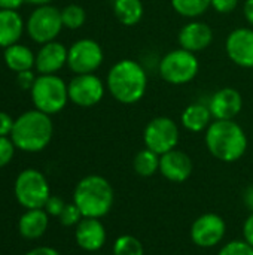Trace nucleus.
<instances>
[{"label": "nucleus", "mask_w": 253, "mask_h": 255, "mask_svg": "<svg viewBox=\"0 0 253 255\" xmlns=\"http://www.w3.org/2000/svg\"><path fill=\"white\" fill-rule=\"evenodd\" d=\"M106 87L116 102L122 105H134L146 94L148 75L142 64L124 58L115 63L109 70Z\"/></svg>", "instance_id": "nucleus-1"}, {"label": "nucleus", "mask_w": 253, "mask_h": 255, "mask_svg": "<svg viewBox=\"0 0 253 255\" xmlns=\"http://www.w3.org/2000/svg\"><path fill=\"white\" fill-rule=\"evenodd\" d=\"M204 140L209 152L222 163L239 161L248 149V136L234 120H213Z\"/></svg>", "instance_id": "nucleus-2"}, {"label": "nucleus", "mask_w": 253, "mask_h": 255, "mask_svg": "<svg viewBox=\"0 0 253 255\" xmlns=\"http://www.w3.org/2000/svg\"><path fill=\"white\" fill-rule=\"evenodd\" d=\"M52 136L54 124L51 115L33 109L24 112L15 120L9 137L19 151L40 152L51 143Z\"/></svg>", "instance_id": "nucleus-3"}, {"label": "nucleus", "mask_w": 253, "mask_h": 255, "mask_svg": "<svg viewBox=\"0 0 253 255\" xmlns=\"http://www.w3.org/2000/svg\"><path fill=\"white\" fill-rule=\"evenodd\" d=\"M113 202V187L101 175L84 176L73 190V203L79 208L84 218L101 220L112 211Z\"/></svg>", "instance_id": "nucleus-4"}, {"label": "nucleus", "mask_w": 253, "mask_h": 255, "mask_svg": "<svg viewBox=\"0 0 253 255\" xmlns=\"http://www.w3.org/2000/svg\"><path fill=\"white\" fill-rule=\"evenodd\" d=\"M30 91L34 108L48 115L61 112L69 102L67 84L57 75H39Z\"/></svg>", "instance_id": "nucleus-5"}, {"label": "nucleus", "mask_w": 253, "mask_h": 255, "mask_svg": "<svg viewBox=\"0 0 253 255\" xmlns=\"http://www.w3.org/2000/svg\"><path fill=\"white\" fill-rule=\"evenodd\" d=\"M13 196L24 209H43L51 197V187L40 170L25 169L13 182Z\"/></svg>", "instance_id": "nucleus-6"}, {"label": "nucleus", "mask_w": 253, "mask_h": 255, "mask_svg": "<svg viewBox=\"0 0 253 255\" xmlns=\"http://www.w3.org/2000/svg\"><path fill=\"white\" fill-rule=\"evenodd\" d=\"M161 78L171 85L189 84L200 72V63L194 52L183 48L167 52L158 66Z\"/></svg>", "instance_id": "nucleus-7"}, {"label": "nucleus", "mask_w": 253, "mask_h": 255, "mask_svg": "<svg viewBox=\"0 0 253 255\" xmlns=\"http://www.w3.org/2000/svg\"><path fill=\"white\" fill-rule=\"evenodd\" d=\"M179 139H180L179 126L176 124L174 120L169 117L152 118L143 130L145 146L157 152L158 155L176 149Z\"/></svg>", "instance_id": "nucleus-8"}, {"label": "nucleus", "mask_w": 253, "mask_h": 255, "mask_svg": "<svg viewBox=\"0 0 253 255\" xmlns=\"http://www.w3.org/2000/svg\"><path fill=\"white\" fill-rule=\"evenodd\" d=\"M63 27L64 25L61 19V10H58L51 4L37 6L31 12L25 24L28 36L36 43H42V45L55 40V37L60 34Z\"/></svg>", "instance_id": "nucleus-9"}, {"label": "nucleus", "mask_w": 253, "mask_h": 255, "mask_svg": "<svg viewBox=\"0 0 253 255\" xmlns=\"http://www.w3.org/2000/svg\"><path fill=\"white\" fill-rule=\"evenodd\" d=\"M103 60V48L92 39L76 40L67 52V66L76 75L94 73L101 66Z\"/></svg>", "instance_id": "nucleus-10"}, {"label": "nucleus", "mask_w": 253, "mask_h": 255, "mask_svg": "<svg viewBox=\"0 0 253 255\" xmlns=\"http://www.w3.org/2000/svg\"><path fill=\"white\" fill-rule=\"evenodd\" d=\"M69 100L79 108H92L98 105L106 93L103 81L94 73L76 75L69 84Z\"/></svg>", "instance_id": "nucleus-11"}, {"label": "nucleus", "mask_w": 253, "mask_h": 255, "mask_svg": "<svg viewBox=\"0 0 253 255\" xmlns=\"http://www.w3.org/2000/svg\"><path fill=\"white\" fill-rule=\"evenodd\" d=\"M227 235L225 220L213 212L200 215L191 226V241L198 248L210 250L218 247Z\"/></svg>", "instance_id": "nucleus-12"}, {"label": "nucleus", "mask_w": 253, "mask_h": 255, "mask_svg": "<svg viewBox=\"0 0 253 255\" xmlns=\"http://www.w3.org/2000/svg\"><path fill=\"white\" fill-rule=\"evenodd\" d=\"M230 60L245 69H253V28L240 27L233 30L225 43Z\"/></svg>", "instance_id": "nucleus-13"}, {"label": "nucleus", "mask_w": 253, "mask_h": 255, "mask_svg": "<svg viewBox=\"0 0 253 255\" xmlns=\"http://www.w3.org/2000/svg\"><path fill=\"white\" fill-rule=\"evenodd\" d=\"M194 172V163L191 157L180 151L171 149L160 155V173L170 182H185L191 178Z\"/></svg>", "instance_id": "nucleus-14"}, {"label": "nucleus", "mask_w": 253, "mask_h": 255, "mask_svg": "<svg viewBox=\"0 0 253 255\" xmlns=\"http://www.w3.org/2000/svg\"><path fill=\"white\" fill-rule=\"evenodd\" d=\"M75 241L81 250L86 253H97L106 245V227L98 218H82L75 227Z\"/></svg>", "instance_id": "nucleus-15"}, {"label": "nucleus", "mask_w": 253, "mask_h": 255, "mask_svg": "<svg viewBox=\"0 0 253 255\" xmlns=\"http://www.w3.org/2000/svg\"><path fill=\"white\" fill-rule=\"evenodd\" d=\"M207 106L213 120H234L242 112L243 99L236 88H222L212 96Z\"/></svg>", "instance_id": "nucleus-16"}, {"label": "nucleus", "mask_w": 253, "mask_h": 255, "mask_svg": "<svg viewBox=\"0 0 253 255\" xmlns=\"http://www.w3.org/2000/svg\"><path fill=\"white\" fill-rule=\"evenodd\" d=\"M177 40L180 48L195 54L210 46L213 40V30L203 21H192L180 28Z\"/></svg>", "instance_id": "nucleus-17"}, {"label": "nucleus", "mask_w": 253, "mask_h": 255, "mask_svg": "<svg viewBox=\"0 0 253 255\" xmlns=\"http://www.w3.org/2000/svg\"><path fill=\"white\" fill-rule=\"evenodd\" d=\"M67 52L69 49L57 40L43 43L36 55V70L40 75H55L67 64Z\"/></svg>", "instance_id": "nucleus-18"}, {"label": "nucleus", "mask_w": 253, "mask_h": 255, "mask_svg": "<svg viewBox=\"0 0 253 255\" xmlns=\"http://www.w3.org/2000/svg\"><path fill=\"white\" fill-rule=\"evenodd\" d=\"M49 227V215L45 209H25L19 217L18 232L27 241L40 239Z\"/></svg>", "instance_id": "nucleus-19"}, {"label": "nucleus", "mask_w": 253, "mask_h": 255, "mask_svg": "<svg viewBox=\"0 0 253 255\" xmlns=\"http://www.w3.org/2000/svg\"><path fill=\"white\" fill-rule=\"evenodd\" d=\"M24 31V21L13 9H0V46L7 48L18 43Z\"/></svg>", "instance_id": "nucleus-20"}, {"label": "nucleus", "mask_w": 253, "mask_h": 255, "mask_svg": "<svg viewBox=\"0 0 253 255\" xmlns=\"http://www.w3.org/2000/svg\"><path fill=\"white\" fill-rule=\"evenodd\" d=\"M213 117L209 109V106L203 103H191L188 105L182 115H180V123L182 127L191 133H201L209 128L212 124Z\"/></svg>", "instance_id": "nucleus-21"}, {"label": "nucleus", "mask_w": 253, "mask_h": 255, "mask_svg": "<svg viewBox=\"0 0 253 255\" xmlns=\"http://www.w3.org/2000/svg\"><path fill=\"white\" fill-rule=\"evenodd\" d=\"M3 58H4L6 66L15 73L31 70V67L36 63V55L33 54V51L28 46L19 45V43L4 48Z\"/></svg>", "instance_id": "nucleus-22"}, {"label": "nucleus", "mask_w": 253, "mask_h": 255, "mask_svg": "<svg viewBox=\"0 0 253 255\" xmlns=\"http://www.w3.org/2000/svg\"><path fill=\"white\" fill-rule=\"evenodd\" d=\"M113 12L121 24L133 27L142 21L145 7L142 0H113Z\"/></svg>", "instance_id": "nucleus-23"}, {"label": "nucleus", "mask_w": 253, "mask_h": 255, "mask_svg": "<svg viewBox=\"0 0 253 255\" xmlns=\"http://www.w3.org/2000/svg\"><path fill=\"white\" fill-rule=\"evenodd\" d=\"M134 172L142 178H151L160 172V155L148 148L140 149L133 160Z\"/></svg>", "instance_id": "nucleus-24"}, {"label": "nucleus", "mask_w": 253, "mask_h": 255, "mask_svg": "<svg viewBox=\"0 0 253 255\" xmlns=\"http://www.w3.org/2000/svg\"><path fill=\"white\" fill-rule=\"evenodd\" d=\"M210 6V0H171V7L186 18L201 16Z\"/></svg>", "instance_id": "nucleus-25"}, {"label": "nucleus", "mask_w": 253, "mask_h": 255, "mask_svg": "<svg viewBox=\"0 0 253 255\" xmlns=\"http://www.w3.org/2000/svg\"><path fill=\"white\" fill-rule=\"evenodd\" d=\"M113 255H145L143 244L133 235H121L113 242Z\"/></svg>", "instance_id": "nucleus-26"}, {"label": "nucleus", "mask_w": 253, "mask_h": 255, "mask_svg": "<svg viewBox=\"0 0 253 255\" xmlns=\"http://www.w3.org/2000/svg\"><path fill=\"white\" fill-rule=\"evenodd\" d=\"M61 19L63 25L70 30H78L85 24L86 12L79 4H69L61 10Z\"/></svg>", "instance_id": "nucleus-27"}, {"label": "nucleus", "mask_w": 253, "mask_h": 255, "mask_svg": "<svg viewBox=\"0 0 253 255\" xmlns=\"http://www.w3.org/2000/svg\"><path fill=\"white\" fill-rule=\"evenodd\" d=\"M82 218H84L82 212H81L79 208L72 202V203H67V205H66V208L63 209L61 215L58 217V221H60V224L64 226V227H76V226L81 223Z\"/></svg>", "instance_id": "nucleus-28"}, {"label": "nucleus", "mask_w": 253, "mask_h": 255, "mask_svg": "<svg viewBox=\"0 0 253 255\" xmlns=\"http://www.w3.org/2000/svg\"><path fill=\"white\" fill-rule=\"evenodd\" d=\"M218 255H253V247L249 245L245 239H236L225 244Z\"/></svg>", "instance_id": "nucleus-29"}, {"label": "nucleus", "mask_w": 253, "mask_h": 255, "mask_svg": "<svg viewBox=\"0 0 253 255\" xmlns=\"http://www.w3.org/2000/svg\"><path fill=\"white\" fill-rule=\"evenodd\" d=\"M15 149L16 146L13 145L9 136H0V169L12 161L15 155Z\"/></svg>", "instance_id": "nucleus-30"}, {"label": "nucleus", "mask_w": 253, "mask_h": 255, "mask_svg": "<svg viewBox=\"0 0 253 255\" xmlns=\"http://www.w3.org/2000/svg\"><path fill=\"white\" fill-rule=\"evenodd\" d=\"M66 205H67V203H66L60 196H52V194H51V197H49L48 202L45 203L43 209H45V212H46L49 217L58 218V217L61 215L63 209L66 208Z\"/></svg>", "instance_id": "nucleus-31"}, {"label": "nucleus", "mask_w": 253, "mask_h": 255, "mask_svg": "<svg viewBox=\"0 0 253 255\" xmlns=\"http://www.w3.org/2000/svg\"><path fill=\"white\" fill-rule=\"evenodd\" d=\"M210 4L219 13H231L239 6V0H210Z\"/></svg>", "instance_id": "nucleus-32"}, {"label": "nucleus", "mask_w": 253, "mask_h": 255, "mask_svg": "<svg viewBox=\"0 0 253 255\" xmlns=\"http://www.w3.org/2000/svg\"><path fill=\"white\" fill-rule=\"evenodd\" d=\"M36 78L31 73V70H25V72H19L16 73V82L22 90H31L33 84H34Z\"/></svg>", "instance_id": "nucleus-33"}, {"label": "nucleus", "mask_w": 253, "mask_h": 255, "mask_svg": "<svg viewBox=\"0 0 253 255\" xmlns=\"http://www.w3.org/2000/svg\"><path fill=\"white\" fill-rule=\"evenodd\" d=\"M15 120L6 112H0V136H10Z\"/></svg>", "instance_id": "nucleus-34"}, {"label": "nucleus", "mask_w": 253, "mask_h": 255, "mask_svg": "<svg viewBox=\"0 0 253 255\" xmlns=\"http://www.w3.org/2000/svg\"><path fill=\"white\" fill-rule=\"evenodd\" d=\"M243 239L253 247V212H251L243 224Z\"/></svg>", "instance_id": "nucleus-35"}, {"label": "nucleus", "mask_w": 253, "mask_h": 255, "mask_svg": "<svg viewBox=\"0 0 253 255\" xmlns=\"http://www.w3.org/2000/svg\"><path fill=\"white\" fill-rule=\"evenodd\" d=\"M25 255H61L55 248H51V247H37V248H33L30 250Z\"/></svg>", "instance_id": "nucleus-36"}, {"label": "nucleus", "mask_w": 253, "mask_h": 255, "mask_svg": "<svg viewBox=\"0 0 253 255\" xmlns=\"http://www.w3.org/2000/svg\"><path fill=\"white\" fill-rule=\"evenodd\" d=\"M24 3H25V0H0V9H13V10H16Z\"/></svg>", "instance_id": "nucleus-37"}, {"label": "nucleus", "mask_w": 253, "mask_h": 255, "mask_svg": "<svg viewBox=\"0 0 253 255\" xmlns=\"http://www.w3.org/2000/svg\"><path fill=\"white\" fill-rule=\"evenodd\" d=\"M243 200H245V205H246V208L253 212V185H249L248 188H246V191H245V194H243Z\"/></svg>", "instance_id": "nucleus-38"}, {"label": "nucleus", "mask_w": 253, "mask_h": 255, "mask_svg": "<svg viewBox=\"0 0 253 255\" xmlns=\"http://www.w3.org/2000/svg\"><path fill=\"white\" fill-rule=\"evenodd\" d=\"M243 12H245V16H246L248 22L253 27V0H246L245 1Z\"/></svg>", "instance_id": "nucleus-39"}, {"label": "nucleus", "mask_w": 253, "mask_h": 255, "mask_svg": "<svg viewBox=\"0 0 253 255\" xmlns=\"http://www.w3.org/2000/svg\"><path fill=\"white\" fill-rule=\"evenodd\" d=\"M52 0H25V3H30V4H34V6H46L49 4Z\"/></svg>", "instance_id": "nucleus-40"}]
</instances>
